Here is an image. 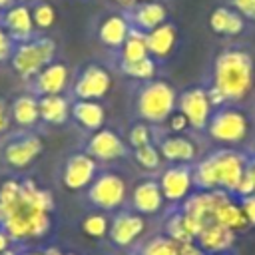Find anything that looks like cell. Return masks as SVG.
Instances as JSON below:
<instances>
[{"label":"cell","instance_id":"1","mask_svg":"<svg viewBox=\"0 0 255 255\" xmlns=\"http://www.w3.org/2000/svg\"><path fill=\"white\" fill-rule=\"evenodd\" d=\"M2 227L18 245L44 239L54 229L56 201L50 189L32 177H8L0 183Z\"/></svg>","mask_w":255,"mask_h":255},{"label":"cell","instance_id":"2","mask_svg":"<svg viewBox=\"0 0 255 255\" xmlns=\"http://www.w3.org/2000/svg\"><path fill=\"white\" fill-rule=\"evenodd\" d=\"M249 157L235 147H217L203 157H199L193 169V187L197 191H215L221 189L229 195L235 193Z\"/></svg>","mask_w":255,"mask_h":255},{"label":"cell","instance_id":"3","mask_svg":"<svg viewBox=\"0 0 255 255\" xmlns=\"http://www.w3.org/2000/svg\"><path fill=\"white\" fill-rule=\"evenodd\" d=\"M209 86L223 96L225 104L243 102L255 86L253 56L241 48H227L219 52L213 60Z\"/></svg>","mask_w":255,"mask_h":255},{"label":"cell","instance_id":"4","mask_svg":"<svg viewBox=\"0 0 255 255\" xmlns=\"http://www.w3.org/2000/svg\"><path fill=\"white\" fill-rule=\"evenodd\" d=\"M133 116L149 126H161L177 110V92L165 80H147L133 94Z\"/></svg>","mask_w":255,"mask_h":255},{"label":"cell","instance_id":"5","mask_svg":"<svg viewBox=\"0 0 255 255\" xmlns=\"http://www.w3.org/2000/svg\"><path fill=\"white\" fill-rule=\"evenodd\" d=\"M44 153V139L40 129L12 128L0 137V165L8 171L20 173L30 169Z\"/></svg>","mask_w":255,"mask_h":255},{"label":"cell","instance_id":"6","mask_svg":"<svg viewBox=\"0 0 255 255\" xmlns=\"http://www.w3.org/2000/svg\"><path fill=\"white\" fill-rule=\"evenodd\" d=\"M128 183L126 179L112 169H100L98 175L84 191V201L94 211L116 213L128 203Z\"/></svg>","mask_w":255,"mask_h":255},{"label":"cell","instance_id":"7","mask_svg":"<svg viewBox=\"0 0 255 255\" xmlns=\"http://www.w3.org/2000/svg\"><path fill=\"white\" fill-rule=\"evenodd\" d=\"M249 131H251V122L247 114L235 108L233 104H227L213 110L203 133L221 147H235L249 137Z\"/></svg>","mask_w":255,"mask_h":255},{"label":"cell","instance_id":"8","mask_svg":"<svg viewBox=\"0 0 255 255\" xmlns=\"http://www.w3.org/2000/svg\"><path fill=\"white\" fill-rule=\"evenodd\" d=\"M54 56H56V44L52 38L48 36L30 38L26 42L14 44V50L10 54V66L18 78L28 82L50 62H54Z\"/></svg>","mask_w":255,"mask_h":255},{"label":"cell","instance_id":"9","mask_svg":"<svg viewBox=\"0 0 255 255\" xmlns=\"http://www.w3.org/2000/svg\"><path fill=\"white\" fill-rule=\"evenodd\" d=\"M84 153H88L92 159H96L100 165L102 163H112L129 157V147L126 143V137H122L114 128L104 126L92 133H86L82 139L80 147Z\"/></svg>","mask_w":255,"mask_h":255},{"label":"cell","instance_id":"10","mask_svg":"<svg viewBox=\"0 0 255 255\" xmlns=\"http://www.w3.org/2000/svg\"><path fill=\"white\" fill-rule=\"evenodd\" d=\"M100 169L102 165L96 159H92L82 149H76V151H70L60 161L58 179H60V185L72 193L86 191V187L92 183V179L98 175Z\"/></svg>","mask_w":255,"mask_h":255},{"label":"cell","instance_id":"11","mask_svg":"<svg viewBox=\"0 0 255 255\" xmlns=\"http://www.w3.org/2000/svg\"><path fill=\"white\" fill-rule=\"evenodd\" d=\"M159 189L163 193L165 205L177 207L181 205L193 191V169L187 163H165L157 175Z\"/></svg>","mask_w":255,"mask_h":255},{"label":"cell","instance_id":"12","mask_svg":"<svg viewBox=\"0 0 255 255\" xmlns=\"http://www.w3.org/2000/svg\"><path fill=\"white\" fill-rule=\"evenodd\" d=\"M145 227H147V221L143 215L131 211L129 207H122L110 215V229L106 239L116 249H129L141 241Z\"/></svg>","mask_w":255,"mask_h":255},{"label":"cell","instance_id":"13","mask_svg":"<svg viewBox=\"0 0 255 255\" xmlns=\"http://www.w3.org/2000/svg\"><path fill=\"white\" fill-rule=\"evenodd\" d=\"M112 90V74L100 64L84 66L70 84V100L102 102Z\"/></svg>","mask_w":255,"mask_h":255},{"label":"cell","instance_id":"14","mask_svg":"<svg viewBox=\"0 0 255 255\" xmlns=\"http://www.w3.org/2000/svg\"><path fill=\"white\" fill-rule=\"evenodd\" d=\"M153 143L157 145L163 163H187V165H193L199 159L197 145L187 133H167L165 129L155 126Z\"/></svg>","mask_w":255,"mask_h":255},{"label":"cell","instance_id":"15","mask_svg":"<svg viewBox=\"0 0 255 255\" xmlns=\"http://www.w3.org/2000/svg\"><path fill=\"white\" fill-rule=\"evenodd\" d=\"M126 207H129L131 211H135L143 217L163 213L165 199H163V193L159 189L157 177L155 175H145V177L137 179L133 183V187L129 189V193H128Z\"/></svg>","mask_w":255,"mask_h":255},{"label":"cell","instance_id":"16","mask_svg":"<svg viewBox=\"0 0 255 255\" xmlns=\"http://www.w3.org/2000/svg\"><path fill=\"white\" fill-rule=\"evenodd\" d=\"M177 110L187 118L193 131H205V126L213 114L207 90L203 86H191L177 94Z\"/></svg>","mask_w":255,"mask_h":255},{"label":"cell","instance_id":"17","mask_svg":"<svg viewBox=\"0 0 255 255\" xmlns=\"http://www.w3.org/2000/svg\"><path fill=\"white\" fill-rule=\"evenodd\" d=\"M70 88V68L64 62H50L32 80H28V92L36 98L66 94Z\"/></svg>","mask_w":255,"mask_h":255},{"label":"cell","instance_id":"18","mask_svg":"<svg viewBox=\"0 0 255 255\" xmlns=\"http://www.w3.org/2000/svg\"><path fill=\"white\" fill-rule=\"evenodd\" d=\"M70 122H74L84 133H92L106 126V110L102 102L94 100H72Z\"/></svg>","mask_w":255,"mask_h":255},{"label":"cell","instance_id":"19","mask_svg":"<svg viewBox=\"0 0 255 255\" xmlns=\"http://www.w3.org/2000/svg\"><path fill=\"white\" fill-rule=\"evenodd\" d=\"M10 118H12V128L18 129H40V108H38V98L32 96L30 92L16 96L10 102Z\"/></svg>","mask_w":255,"mask_h":255},{"label":"cell","instance_id":"20","mask_svg":"<svg viewBox=\"0 0 255 255\" xmlns=\"http://www.w3.org/2000/svg\"><path fill=\"white\" fill-rule=\"evenodd\" d=\"M70 104H72V100L68 94L38 98L42 128H60V126L68 124L70 122Z\"/></svg>","mask_w":255,"mask_h":255},{"label":"cell","instance_id":"21","mask_svg":"<svg viewBox=\"0 0 255 255\" xmlns=\"http://www.w3.org/2000/svg\"><path fill=\"white\" fill-rule=\"evenodd\" d=\"M195 243L207 253V255H213V253H227L233 243H235V233L215 221H209L201 227L199 235L195 237Z\"/></svg>","mask_w":255,"mask_h":255},{"label":"cell","instance_id":"22","mask_svg":"<svg viewBox=\"0 0 255 255\" xmlns=\"http://www.w3.org/2000/svg\"><path fill=\"white\" fill-rule=\"evenodd\" d=\"M2 28L8 32V36L18 44V42H26L32 38V30H34V22H32V12L26 4H14L6 10L4 20H2Z\"/></svg>","mask_w":255,"mask_h":255},{"label":"cell","instance_id":"23","mask_svg":"<svg viewBox=\"0 0 255 255\" xmlns=\"http://www.w3.org/2000/svg\"><path fill=\"white\" fill-rule=\"evenodd\" d=\"M145 40H147V50H149V56L157 62V60H165L173 48H175V42H177V30L173 24H159L157 28L145 32Z\"/></svg>","mask_w":255,"mask_h":255},{"label":"cell","instance_id":"24","mask_svg":"<svg viewBox=\"0 0 255 255\" xmlns=\"http://www.w3.org/2000/svg\"><path fill=\"white\" fill-rule=\"evenodd\" d=\"M211 221H215V223H219V225L231 229L233 233L243 231V229L249 227V223H247V219H245V213H243L239 201L233 199V195L225 197V199L217 205V209L213 211Z\"/></svg>","mask_w":255,"mask_h":255},{"label":"cell","instance_id":"25","mask_svg":"<svg viewBox=\"0 0 255 255\" xmlns=\"http://www.w3.org/2000/svg\"><path fill=\"white\" fill-rule=\"evenodd\" d=\"M209 28L215 34H223V36H237L243 32L245 28V20L239 12L229 10L225 6H219L211 12L209 16Z\"/></svg>","mask_w":255,"mask_h":255},{"label":"cell","instance_id":"26","mask_svg":"<svg viewBox=\"0 0 255 255\" xmlns=\"http://www.w3.org/2000/svg\"><path fill=\"white\" fill-rule=\"evenodd\" d=\"M131 26L128 24V20L124 16H108L102 24H100V30H98V38L104 46L108 48H122V44L126 42L128 34H129Z\"/></svg>","mask_w":255,"mask_h":255},{"label":"cell","instance_id":"27","mask_svg":"<svg viewBox=\"0 0 255 255\" xmlns=\"http://www.w3.org/2000/svg\"><path fill=\"white\" fill-rule=\"evenodd\" d=\"M165 16H167V10H165V6L161 2L145 0L133 10V24H135L137 30L149 32V30L157 28L159 24H163Z\"/></svg>","mask_w":255,"mask_h":255},{"label":"cell","instance_id":"28","mask_svg":"<svg viewBox=\"0 0 255 255\" xmlns=\"http://www.w3.org/2000/svg\"><path fill=\"white\" fill-rule=\"evenodd\" d=\"M139 255H179V243L167 237L163 231H157L139 243H135Z\"/></svg>","mask_w":255,"mask_h":255},{"label":"cell","instance_id":"29","mask_svg":"<svg viewBox=\"0 0 255 255\" xmlns=\"http://www.w3.org/2000/svg\"><path fill=\"white\" fill-rule=\"evenodd\" d=\"M149 56L147 50V40H145V32L131 28L126 42L120 48V62H137Z\"/></svg>","mask_w":255,"mask_h":255},{"label":"cell","instance_id":"30","mask_svg":"<svg viewBox=\"0 0 255 255\" xmlns=\"http://www.w3.org/2000/svg\"><path fill=\"white\" fill-rule=\"evenodd\" d=\"M129 157L133 159V163L139 169L147 171L149 175L155 173V171H159L163 167V159H161V153H159V149H157L155 143H145L141 147L131 149L129 151Z\"/></svg>","mask_w":255,"mask_h":255},{"label":"cell","instance_id":"31","mask_svg":"<svg viewBox=\"0 0 255 255\" xmlns=\"http://www.w3.org/2000/svg\"><path fill=\"white\" fill-rule=\"evenodd\" d=\"M80 227L92 239H106L108 237V229H110V213L90 209V213L84 215Z\"/></svg>","mask_w":255,"mask_h":255},{"label":"cell","instance_id":"32","mask_svg":"<svg viewBox=\"0 0 255 255\" xmlns=\"http://www.w3.org/2000/svg\"><path fill=\"white\" fill-rule=\"evenodd\" d=\"M155 70H157V62L151 56H147L143 60H137V62H120V72L128 78L139 80V82L153 80Z\"/></svg>","mask_w":255,"mask_h":255},{"label":"cell","instance_id":"33","mask_svg":"<svg viewBox=\"0 0 255 255\" xmlns=\"http://www.w3.org/2000/svg\"><path fill=\"white\" fill-rule=\"evenodd\" d=\"M153 129H155V126H149L141 120H133V124L128 129V135H126L128 147L135 149V147H141L145 143H153Z\"/></svg>","mask_w":255,"mask_h":255},{"label":"cell","instance_id":"34","mask_svg":"<svg viewBox=\"0 0 255 255\" xmlns=\"http://www.w3.org/2000/svg\"><path fill=\"white\" fill-rule=\"evenodd\" d=\"M32 22H34V26H38L42 30L50 28L56 22V10H54V6L48 4V2H42V4L34 6V10H32Z\"/></svg>","mask_w":255,"mask_h":255},{"label":"cell","instance_id":"35","mask_svg":"<svg viewBox=\"0 0 255 255\" xmlns=\"http://www.w3.org/2000/svg\"><path fill=\"white\" fill-rule=\"evenodd\" d=\"M159 128L165 129L167 133H187V129H191L187 118H185L179 110H175V112H173V114H171Z\"/></svg>","mask_w":255,"mask_h":255},{"label":"cell","instance_id":"36","mask_svg":"<svg viewBox=\"0 0 255 255\" xmlns=\"http://www.w3.org/2000/svg\"><path fill=\"white\" fill-rule=\"evenodd\" d=\"M12 129V118H10V102L0 98V137Z\"/></svg>","mask_w":255,"mask_h":255},{"label":"cell","instance_id":"37","mask_svg":"<svg viewBox=\"0 0 255 255\" xmlns=\"http://www.w3.org/2000/svg\"><path fill=\"white\" fill-rule=\"evenodd\" d=\"M231 6L243 18L255 20V0H231Z\"/></svg>","mask_w":255,"mask_h":255},{"label":"cell","instance_id":"38","mask_svg":"<svg viewBox=\"0 0 255 255\" xmlns=\"http://www.w3.org/2000/svg\"><path fill=\"white\" fill-rule=\"evenodd\" d=\"M14 50V40L8 36V32L0 26V62L10 60V54Z\"/></svg>","mask_w":255,"mask_h":255},{"label":"cell","instance_id":"39","mask_svg":"<svg viewBox=\"0 0 255 255\" xmlns=\"http://www.w3.org/2000/svg\"><path fill=\"white\" fill-rule=\"evenodd\" d=\"M239 205H241V209L245 213L247 223L255 227V193L253 195H247V197H241L239 199Z\"/></svg>","mask_w":255,"mask_h":255},{"label":"cell","instance_id":"40","mask_svg":"<svg viewBox=\"0 0 255 255\" xmlns=\"http://www.w3.org/2000/svg\"><path fill=\"white\" fill-rule=\"evenodd\" d=\"M179 255H207L195 241H187V243H179Z\"/></svg>","mask_w":255,"mask_h":255},{"label":"cell","instance_id":"41","mask_svg":"<svg viewBox=\"0 0 255 255\" xmlns=\"http://www.w3.org/2000/svg\"><path fill=\"white\" fill-rule=\"evenodd\" d=\"M18 243L8 235V231L0 225V253H4V251H8V249H12V247H16Z\"/></svg>","mask_w":255,"mask_h":255},{"label":"cell","instance_id":"42","mask_svg":"<svg viewBox=\"0 0 255 255\" xmlns=\"http://www.w3.org/2000/svg\"><path fill=\"white\" fill-rule=\"evenodd\" d=\"M20 255H48V251L46 249H36V247H30V245H22Z\"/></svg>","mask_w":255,"mask_h":255},{"label":"cell","instance_id":"43","mask_svg":"<svg viewBox=\"0 0 255 255\" xmlns=\"http://www.w3.org/2000/svg\"><path fill=\"white\" fill-rule=\"evenodd\" d=\"M46 251H48V255H78V253H74V251H64V249H60V247H46Z\"/></svg>","mask_w":255,"mask_h":255},{"label":"cell","instance_id":"44","mask_svg":"<svg viewBox=\"0 0 255 255\" xmlns=\"http://www.w3.org/2000/svg\"><path fill=\"white\" fill-rule=\"evenodd\" d=\"M247 173L251 175V179H253V183H255V157L249 159V163H247Z\"/></svg>","mask_w":255,"mask_h":255},{"label":"cell","instance_id":"45","mask_svg":"<svg viewBox=\"0 0 255 255\" xmlns=\"http://www.w3.org/2000/svg\"><path fill=\"white\" fill-rule=\"evenodd\" d=\"M20 247H22V245H16V247H12V249H8V251H4V253H0V255H20Z\"/></svg>","mask_w":255,"mask_h":255},{"label":"cell","instance_id":"46","mask_svg":"<svg viewBox=\"0 0 255 255\" xmlns=\"http://www.w3.org/2000/svg\"><path fill=\"white\" fill-rule=\"evenodd\" d=\"M122 255H139V253H137V247L133 245V247H129V249H124Z\"/></svg>","mask_w":255,"mask_h":255},{"label":"cell","instance_id":"47","mask_svg":"<svg viewBox=\"0 0 255 255\" xmlns=\"http://www.w3.org/2000/svg\"><path fill=\"white\" fill-rule=\"evenodd\" d=\"M116 2H120V4H124V6H131V4L137 2V0H116Z\"/></svg>","mask_w":255,"mask_h":255},{"label":"cell","instance_id":"48","mask_svg":"<svg viewBox=\"0 0 255 255\" xmlns=\"http://www.w3.org/2000/svg\"><path fill=\"white\" fill-rule=\"evenodd\" d=\"M10 4H12V0H0V8H6Z\"/></svg>","mask_w":255,"mask_h":255},{"label":"cell","instance_id":"49","mask_svg":"<svg viewBox=\"0 0 255 255\" xmlns=\"http://www.w3.org/2000/svg\"><path fill=\"white\" fill-rule=\"evenodd\" d=\"M213 255H231V253L227 251V253H213Z\"/></svg>","mask_w":255,"mask_h":255},{"label":"cell","instance_id":"50","mask_svg":"<svg viewBox=\"0 0 255 255\" xmlns=\"http://www.w3.org/2000/svg\"><path fill=\"white\" fill-rule=\"evenodd\" d=\"M141 2H145V0H141Z\"/></svg>","mask_w":255,"mask_h":255}]
</instances>
